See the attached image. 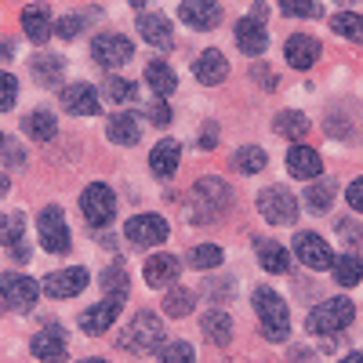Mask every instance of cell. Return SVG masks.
I'll return each instance as SVG.
<instances>
[{"mask_svg":"<svg viewBox=\"0 0 363 363\" xmlns=\"http://www.w3.org/2000/svg\"><path fill=\"white\" fill-rule=\"evenodd\" d=\"M15 258H18V262H26V258H29V251H26L22 244H15Z\"/></svg>","mask_w":363,"mask_h":363,"instance_id":"52","label":"cell"},{"mask_svg":"<svg viewBox=\"0 0 363 363\" xmlns=\"http://www.w3.org/2000/svg\"><path fill=\"white\" fill-rule=\"evenodd\" d=\"M116 345L128 349V352H135V356H149L153 349L164 345V327H160V320H157L153 313H138V316L128 323L124 335H120Z\"/></svg>","mask_w":363,"mask_h":363,"instance_id":"3","label":"cell"},{"mask_svg":"<svg viewBox=\"0 0 363 363\" xmlns=\"http://www.w3.org/2000/svg\"><path fill=\"white\" fill-rule=\"evenodd\" d=\"M106 95H109L113 102H135V84H131V80H124V77H109Z\"/></svg>","mask_w":363,"mask_h":363,"instance_id":"42","label":"cell"},{"mask_svg":"<svg viewBox=\"0 0 363 363\" xmlns=\"http://www.w3.org/2000/svg\"><path fill=\"white\" fill-rule=\"evenodd\" d=\"M203 335L215 342V345H229L233 342V320L222 313V309H211L203 316Z\"/></svg>","mask_w":363,"mask_h":363,"instance_id":"29","label":"cell"},{"mask_svg":"<svg viewBox=\"0 0 363 363\" xmlns=\"http://www.w3.org/2000/svg\"><path fill=\"white\" fill-rule=\"evenodd\" d=\"M178 277V258L174 255H153L145 262V284L149 287H167Z\"/></svg>","mask_w":363,"mask_h":363,"instance_id":"25","label":"cell"},{"mask_svg":"<svg viewBox=\"0 0 363 363\" xmlns=\"http://www.w3.org/2000/svg\"><path fill=\"white\" fill-rule=\"evenodd\" d=\"M265 164H269V157H265V149H258V145H244V149L233 153V167L240 174H258V171H265Z\"/></svg>","mask_w":363,"mask_h":363,"instance_id":"32","label":"cell"},{"mask_svg":"<svg viewBox=\"0 0 363 363\" xmlns=\"http://www.w3.org/2000/svg\"><path fill=\"white\" fill-rule=\"evenodd\" d=\"M178 15H182V22L193 26V29H215L222 22V8L215 4V0H182Z\"/></svg>","mask_w":363,"mask_h":363,"instance_id":"14","label":"cell"},{"mask_svg":"<svg viewBox=\"0 0 363 363\" xmlns=\"http://www.w3.org/2000/svg\"><path fill=\"white\" fill-rule=\"evenodd\" d=\"M131 4H135V8H145V4H149V0H131Z\"/></svg>","mask_w":363,"mask_h":363,"instance_id":"55","label":"cell"},{"mask_svg":"<svg viewBox=\"0 0 363 363\" xmlns=\"http://www.w3.org/2000/svg\"><path fill=\"white\" fill-rule=\"evenodd\" d=\"M251 301H255V313H258V323H262V335L269 342H287V335H291V313L284 306V298L277 291H269V287H258Z\"/></svg>","mask_w":363,"mask_h":363,"instance_id":"2","label":"cell"},{"mask_svg":"<svg viewBox=\"0 0 363 363\" xmlns=\"http://www.w3.org/2000/svg\"><path fill=\"white\" fill-rule=\"evenodd\" d=\"M29 349H33V356L40 363H58V359H66V335L51 323V327H44L40 335L33 338V345H29Z\"/></svg>","mask_w":363,"mask_h":363,"instance_id":"16","label":"cell"},{"mask_svg":"<svg viewBox=\"0 0 363 363\" xmlns=\"http://www.w3.org/2000/svg\"><path fill=\"white\" fill-rule=\"evenodd\" d=\"M330 272H335V280H338L342 287H356V284L363 280V262H359L352 251H345V255H338V258H335Z\"/></svg>","mask_w":363,"mask_h":363,"instance_id":"28","label":"cell"},{"mask_svg":"<svg viewBox=\"0 0 363 363\" xmlns=\"http://www.w3.org/2000/svg\"><path fill=\"white\" fill-rule=\"evenodd\" d=\"M22 33L33 40V44H44L51 37V11L44 4H29L22 11Z\"/></svg>","mask_w":363,"mask_h":363,"instance_id":"24","label":"cell"},{"mask_svg":"<svg viewBox=\"0 0 363 363\" xmlns=\"http://www.w3.org/2000/svg\"><path fill=\"white\" fill-rule=\"evenodd\" d=\"M22 131H26L29 138H33V142H51V138H55V131H58V124H55V116H51V113L37 109V113H29V116H26Z\"/></svg>","mask_w":363,"mask_h":363,"instance_id":"30","label":"cell"},{"mask_svg":"<svg viewBox=\"0 0 363 363\" xmlns=\"http://www.w3.org/2000/svg\"><path fill=\"white\" fill-rule=\"evenodd\" d=\"M37 233H40L44 251H51V255L69 251V240H73V236H69V225H66L62 207H44L40 218H37Z\"/></svg>","mask_w":363,"mask_h":363,"instance_id":"8","label":"cell"},{"mask_svg":"<svg viewBox=\"0 0 363 363\" xmlns=\"http://www.w3.org/2000/svg\"><path fill=\"white\" fill-rule=\"evenodd\" d=\"M287 171H291L294 178H316V174L323 171V160H320L316 149H309V145H291Z\"/></svg>","mask_w":363,"mask_h":363,"instance_id":"23","label":"cell"},{"mask_svg":"<svg viewBox=\"0 0 363 363\" xmlns=\"http://www.w3.org/2000/svg\"><path fill=\"white\" fill-rule=\"evenodd\" d=\"M258 211H262V218L272 222V225H291L298 218V200L284 186H269V189L258 193Z\"/></svg>","mask_w":363,"mask_h":363,"instance_id":"6","label":"cell"},{"mask_svg":"<svg viewBox=\"0 0 363 363\" xmlns=\"http://www.w3.org/2000/svg\"><path fill=\"white\" fill-rule=\"evenodd\" d=\"M218 145V128L215 124H203V135H200V149H215Z\"/></svg>","mask_w":363,"mask_h":363,"instance_id":"49","label":"cell"},{"mask_svg":"<svg viewBox=\"0 0 363 363\" xmlns=\"http://www.w3.org/2000/svg\"><path fill=\"white\" fill-rule=\"evenodd\" d=\"M8 189H11V182H8V174H0V196H4Z\"/></svg>","mask_w":363,"mask_h":363,"instance_id":"53","label":"cell"},{"mask_svg":"<svg viewBox=\"0 0 363 363\" xmlns=\"http://www.w3.org/2000/svg\"><path fill=\"white\" fill-rule=\"evenodd\" d=\"M37 280H29V277H22V272H4L0 277V301H4L8 309H15V313H29L37 306Z\"/></svg>","mask_w":363,"mask_h":363,"instance_id":"7","label":"cell"},{"mask_svg":"<svg viewBox=\"0 0 363 363\" xmlns=\"http://www.w3.org/2000/svg\"><path fill=\"white\" fill-rule=\"evenodd\" d=\"M84 363H106V359H84Z\"/></svg>","mask_w":363,"mask_h":363,"instance_id":"56","label":"cell"},{"mask_svg":"<svg viewBox=\"0 0 363 363\" xmlns=\"http://www.w3.org/2000/svg\"><path fill=\"white\" fill-rule=\"evenodd\" d=\"M320 58V40L316 37H306V33H294L287 40V62L294 69H313Z\"/></svg>","mask_w":363,"mask_h":363,"instance_id":"21","label":"cell"},{"mask_svg":"<svg viewBox=\"0 0 363 363\" xmlns=\"http://www.w3.org/2000/svg\"><path fill=\"white\" fill-rule=\"evenodd\" d=\"M0 309H4V306H0Z\"/></svg>","mask_w":363,"mask_h":363,"instance_id":"58","label":"cell"},{"mask_svg":"<svg viewBox=\"0 0 363 363\" xmlns=\"http://www.w3.org/2000/svg\"><path fill=\"white\" fill-rule=\"evenodd\" d=\"M164 313H167L171 320L189 316V313H193V291H186V287H171L167 298H164Z\"/></svg>","mask_w":363,"mask_h":363,"instance_id":"36","label":"cell"},{"mask_svg":"<svg viewBox=\"0 0 363 363\" xmlns=\"http://www.w3.org/2000/svg\"><path fill=\"white\" fill-rule=\"evenodd\" d=\"M58 102H62V109L73 113V116H95L102 109L99 91L91 87V84H66L62 95H58Z\"/></svg>","mask_w":363,"mask_h":363,"instance_id":"13","label":"cell"},{"mask_svg":"<svg viewBox=\"0 0 363 363\" xmlns=\"http://www.w3.org/2000/svg\"><path fill=\"white\" fill-rule=\"evenodd\" d=\"M229 203H233V193L222 178H200L189 196V215L193 222H215L229 211Z\"/></svg>","mask_w":363,"mask_h":363,"instance_id":"1","label":"cell"},{"mask_svg":"<svg viewBox=\"0 0 363 363\" xmlns=\"http://www.w3.org/2000/svg\"><path fill=\"white\" fill-rule=\"evenodd\" d=\"M0 153H4V157H11V160H8L11 167H22V164H26V157H22V149H18V145H15L11 138L4 142V149H0Z\"/></svg>","mask_w":363,"mask_h":363,"instance_id":"48","label":"cell"},{"mask_svg":"<svg viewBox=\"0 0 363 363\" xmlns=\"http://www.w3.org/2000/svg\"><path fill=\"white\" fill-rule=\"evenodd\" d=\"M330 29L338 37H349L352 44H363V15H352V11H338L330 18Z\"/></svg>","mask_w":363,"mask_h":363,"instance_id":"34","label":"cell"},{"mask_svg":"<svg viewBox=\"0 0 363 363\" xmlns=\"http://www.w3.org/2000/svg\"><path fill=\"white\" fill-rule=\"evenodd\" d=\"M11 55H15V44L0 37V58H11Z\"/></svg>","mask_w":363,"mask_h":363,"instance_id":"51","label":"cell"},{"mask_svg":"<svg viewBox=\"0 0 363 363\" xmlns=\"http://www.w3.org/2000/svg\"><path fill=\"white\" fill-rule=\"evenodd\" d=\"M258 262H262V269H269V272H287V269H291L287 247L277 244V240H269V244H258Z\"/></svg>","mask_w":363,"mask_h":363,"instance_id":"33","label":"cell"},{"mask_svg":"<svg viewBox=\"0 0 363 363\" xmlns=\"http://www.w3.org/2000/svg\"><path fill=\"white\" fill-rule=\"evenodd\" d=\"M236 48L244 55H262L269 48V33L258 18H240L236 22Z\"/></svg>","mask_w":363,"mask_h":363,"instance_id":"19","label":"cell"},{"mask_svg":"<svg viewBox=\"0 0 363 363\" xmlns=\"http://www.w3.org/2000/svg\"><path fill=\"white\" fill-rule=\"evenodd\" d=\"M352 320H356V306L349 298H327L323 306H316L309 313L306 327H309V335H338Z\"/></svg>","mask_w":363,"mask_h":363,"instance_id":"4","label":"cell"},{"mask_svg":"<svg viewBox=\"0 0 363 363\" xmlns=\"http://www.w3.org/2000/svg\"><path fill=\"white\" fill-rule=\"evenodd\" d=\"M102 291L113 301H124L128 298V272H124V265H109L102 272Z\"/></svg>","mask_w":363,"mask_h":363,"instance_id":"35","label":"cell"},{"mask_svg":"<svg viewBox=\"0 0 363 363\" xmlns=\"http://www.w3.org/2000/svg\"><path fill=\"white\" fill-rule=\"evenodd\" d=\"M193 359H196L193 356V345H186V342H171L160 352V363H193Z\"/></svg>","mask_w":363,"mask_h":363,"instance_id":"43","label":"cell"},{"mask_svg":"<svg viewBox=\"0 0 363 363\" xmlns=\"http://www.w3.org/2000/svg\"><path fill=\"white\" fill-rule=\"evenodd\" d=\"M280 11L291 15V18H316L320 0H280Z\"/></svg>","mask_w":363,"mask_h":363,"instance_id":"41","label":"cell"},{"mask_svg":"<svg viewBox=\"0 0 363 363\" xmlns=\"http://www.w3.org/2000/svg\"><path fill=\"white\" fill-rule=\"evenodd\" d=\"M272 131L284 135V138H301L309 131V120L298 109H284V113H277V120H272Z\"/></svg>","mask_w":363,"mask_h":363,"instance_id":"31","label":"cell"},{"mask_svg":"<svg viewBox=\"0 0 363 363\" xmlns=\"http://www.w3.org/2000/svg\"><path fill=\"white\" fill-rule=\"evenodd\" d=\"M91 15H99V11H77V15H66L62 22L55 26V33L62 37V40H73V37L80 33V29H84V26L91 22Z\"/></svg>","mask_w":363,"mask_h":363,"instance_id":"39","label":"cell"},{"mask_svg":"<svg viewBox=\"0 0 363 363\" xmlns=\"http://www.w3.org/2000/svg\"><path fill=\"white\" fill-rule=\"evenodd\" d=\"M178 160H182V145L174 138H164L153 145V153H149V167H153L157 178H171L178 171Z\"/></svg>","mask_w":363,"mask_h":363,"instance_id":"22","label":"cell"},{"mask_svg":"<svg viewBox=\"0 0 363 363\" xmlns=\"http://www.w3.org/2000/svg\"><path fill=\"white\" fill-rule=\"evenodd\" d=\"M4 142H8V138H4V135H0V149H4Z\"/></svg>","mask_w":363,"mask_h":363,"instance_id":"57","label":"cell"},{"mask_svg":"<svg viewBox=\"0 0 363 363\" xmlns=\"http://www.w3.org/2000/svg\"><path fill=\"white\" fill-rule=\"evenodd\" d=\"M116 316H120V301L106 298V301H99L95 309H84L77 323H80L84 335H106V330L116 323Z\"/></svg>","mask_w":363,"mask_h":363,"instance_id":"15","label":"cell"},{"mask_svg":"<svg viewBox=\"0 0 363 363\" xmlns=\"http://www.w3.org/2000/svg\"><path fill=\"white\" fill-rule=\"evenodd\" d=\"M193 73H196V80L203 84V87H215V84H222L225 80V73H229V62H225V55L222 51H203L200 58H196V66H193Z\"/></svg>","mask_w":363,"mask_h":363,"instance_id":"20","label":"cell"},{"mask_svg":"<svg viewBox=\"0 0 363 363\" xmlns=\"http://www.w3.org/2000/svg\"><path fill=\"white\" fill-rule=\"evenodd\" d=\"M291 359H294V363H313V352H306V349H291Z\"/></svg>","mask_w":363,"mask_h":363,"instance_id":"50","label":"cell"},{"mask_svg":"<svg viewBox=\"0 0 363 363\" xmlns=\"http://www.w3.org/2000/svg\"><path fill=\"white\" fill-rule=\"evenodd\" d=\"M131 55H135V44L124 33H102V37H95V44H91V58H95L102 69L124 66Z\"/></svg>","mask_w":363,"mask_h":363,"instance_id":"9","label":"cell"},{"mask_svg":"<svg viewBox=\"0 0 363 363\" xmlns=\"http://www.w3.org/2000/svg\"><path fill=\"white\" fill-rule=\"evenodd\" d=\"M106 135L113 145H135L142 138V124H138V116L128 113V109H120L109 116V124H106Z\"/></svg>","mask_w":363,"mask_h":363,"instance_id":"18","label":"cell"},{"mask_svg":"<svg viewBox=\"0 0 363 363\" xmlns=\"http://www.w3.org/2000/svg\"><path fill=\"white\" fill-rule=\"evenodd\" d=\"M138 33H142L145 44H153L160 51L174 48V29H171V22L164 15H138Z\"/></svg>","mask_w":363,"mask_h":363,"instance_id":"17","label":"cell"},{"mask_svg":"<svg viewBox=\"0 0 363 363\" xmlns=\"http://www.w3.org/2000/svg\"><path fill=\"white\" fill-rule=\"evenodd\" d=\"M145 120H153L157 128H167V124H171V109H167V102L153 99V102L145 106Z\"/></svg>","mask_w":363,"mask_h":363,"instance_id":"45","label":"cell"},{"mask_svg":"<svg viewBox=\"0 0 363 363\" xmlns=\"http://www.w3.org/2000/svg\"><path fill=\"white\" fill-rule=\"evenodd\" d=\"M189 265H193V269H218V265H222V247H218V244H200V247H193Z\"/></svg>","mask_w":363,"mask_h":363,"instance_id":"38","label":"cell"},{"mask_svg":"<svg viewBox=\"0 0 363 363\" xmlns=\"http://www.w3.org/2000/svg\"><path fill=\"white\" fill-rule=\"evenodd\" d=\"M306 200H309V207L313 211H327L330 203H335V182H313V186L306 189Z\"/></svg>","mask_w":363,"mask_h":363,"instance_id":"37","label":"cell"},{"mask_svg":"<svg viewBox=\"0 0 363 363\" xmlns=\"http://www.w3.org/2000/svg\"><path fill=\"white\" fill-rule=\"evenodd\" d=\"M251 77H255V84H262V87H277V73H272V66H255Z\"/></svg>","mask_w":363,"mask_h":363,"instance_id":"46","label":"cell"},{"mask_svg":"<svg viewBox=\"0 0 363 363\" xmlns=\"http://www.w3.org/2000/svg\"><path fill=\"white\" fill-rule=\"evenodd\" d=\"M62 69H66V62H62L58 55H48V51H37V55H33V62H29V73H33V80L44 84V87L58 84Z\"/></svg>","mask_w":363,"mask_h":363,"instance_id":"26","label":"cell"},{"mask_svg":"<svg viewBox=\"0 0 363 363\" xmlns=\"http://www.w3.org/2000/svg\"><path fill=\"white\" fill-rule=\"evenodd\" d=\"M80 211L91 229H106L116 218V196L106 182H91V186L80 193Z\"/></svg>","mask_w":363,"mask_h":363,"instance_id":"5","label":"cell"},{"mask_svg":"<svg viewBox=\"0 0 363 363\" xmlns=\"http://www.w3.org/2000/svg\"><path fill=\"white\" fill-rule=\"evenodd\" d=\"M22 240V215H0V247H15Z\"/></svg>","mask_w":363,"mask_h":363,"instance_id":"40","label":"cell"},{"mask_svg":"<svg viewBox=\"0 0 363 363\" xmlns=\"http://www.w3.org/2000/svg\"><path fill=\"white\" fill-rule=\"evenodd\" d=\"M124 236L135 247H157L167 240V222L160 215H135L124 222Z\"/></svg>","mask_w":363,"mask_h":363,"instance_id":"10","label":"cell"},{"mask_svg":"<svg viewBox=\"0 0 363 363\" xmlns=\"http://www.w3.org/2000/svg\"><path fill=\"white\" fill-rule=\"evenodd\" d=\"M18 99V80L11 73H0V113H8Z\"/></svg>","mask_w":363,"mask_h":363,"instance_id":"44","label":"cell"},{"mask_svg":"<svg viewBox=\"0 0 363 363\" xmlns=\"http://www.w3.org/2000/svg\"><path fill=\"white\" fill-rule=\"evenodd\" d=\"M87 284H91V272H87L84 265H73V269L51 272V277L44 280V291H48L51 298H77Z\"/></svg>","mask_w":363,"mask_h":363,"instance_id":"12","label":"cell"},{"mask_svg":"<svg viewBox=\"0 0 363 363\" xmlns=\"http://www.w3.org/2000/svg\"><path fill=\"white\" fill-rule=\"evenodd\" d=\"M342 363H363V356H359V352H349V356H345Z\"/></svg>","mask_w":363,"mask_h":363,"instance_id":"54","label":"cell"},{"mask_svg":"<svg viewBox=\"0 0 363 363\" xmlns=\"http://www.w3.org/2000/svg\"><path fill=\"white\" fill-rule=\"evenodd\" d=\"M145 84L153 87V95H171V91L178 87V77H174V69L167 66V62H160V58H153V62L145 66Z\"/></svg>","mask_w":363,"mask_h":363,"instance_id":"27","label":"cell"},{"mask_svg":"<svg viewBox=\"0 0 363 363\" xmlns=\"http://www.w3.org/2000/svg\"><path fill=\"white\" fill-rule=\"evenodd\" d=\"M345 196H349L352 211H363V178H356V182H352V186L345 189Z\"/></svg>","mask_w":363,"mask_h":363,"instance_id":"47","label":"cell"},{"mask_svg":"<svg viewBox=\"0 0 363 363\" xmlns=\"http://www.w3.org/2000/svg\"><path fill=\"white\" fill-rule=\"evenodd\" d=\"M294 255L298 262H306L309 269H330L335 265V251L327 247V240L320 233H294Z\"/></svg>","mask_w":363,"mask_h":363,"instance_id":"11","label":"cell"}]
</instances>
